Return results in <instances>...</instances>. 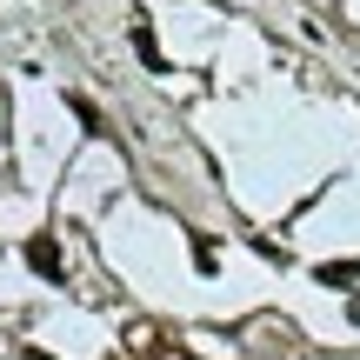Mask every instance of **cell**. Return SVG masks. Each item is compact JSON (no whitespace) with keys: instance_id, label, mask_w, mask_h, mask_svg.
<instances>
[{"instance_id":"cell-1","label":"cell","mask_w":360,"mask_h":360,"mask_svg":"<svg viewBox=\"0 0 360 360\" xmlns=\"http://www.w3.org/2000/svg\"><path fill=\"white\" fill-rule=\"evenodd\" d=\"M27 267L60 281V240H53V233H27Z\"/></svg>"},{"instance_id":"cell-2","label":"cell","mask_w":360,"mask_h":360,"mask_svg":"<svg viewBox=\"0 0 360 360\" xmlns=\"http://www.w3.org/2000/svg\"><path fill=\"white\" fill-rule=\"evenodd\" d=\"M134 53H141V60H147V74H167V53H160L154 27H134Z\"/></svg>"},{"instance_id":"cell-3","label":"cell","mask_w":360,"mask_h":360,"mask_svg":"<svg viewBox=\"0 0 360 360\" xmlns=\"http://www.w3.org/2000/svg\"><path fill=\"white\" fill-rule=\"evenodd\" d=\"M314 281H321V287H347V281H360V260H327Z\"/></svg>"},{"instance_id":"cell-4","label":"cell","mask_w":360,"mask_h":360,"mask_svg":"<svg viewBox=\"0 0 360 360\" xmlns=\"http://www.w3.org/2000/svg\"><path fill=\"white\" fill-rule=\"evenodd\" d=\"M67 107H74V120H80V127H87V134H101V114H94V107L80 101V94H67Z\"/></svg>"},{"instance_id":"cell-5","label":"cell","mask_w":360,"mask_h":360,"mask_svg":"<svg viewBox=\"0 0 360 360\" xmlns=\"http://www.w3.org/2000/svg\"><path fill=\"white\" fill-rule=\"evenodd\" d=\"M347 321H354V327H360V300H347Z\"/></svg>"},{"instance_id":"cell-6","label":"cell","mask_w":360,"mask_h":360,"mask_svg":"<svg viewBox=\"0 0 360 360\" xmlns=\"http://www.w3.org/2000/svg\"><path fill=\"white\" fill-rule=\"evenodd\" d=\"M27 360H47V354H27Z\"/></svg>"}]
</instances>
